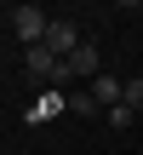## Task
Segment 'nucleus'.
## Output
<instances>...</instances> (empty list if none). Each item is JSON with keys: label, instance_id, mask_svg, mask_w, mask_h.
Returning a JSON list of instances; mask_svg holds the SVG:
<instances>
[{"label": "nucleus", "instance_id": "6", "mask_svg": "<svg viewBox=\"0 0 143 155\" xmlns=\"http://www.w3.org/2000/svg\"><path fill=\"white\" fill-rule=\"evenodd\" d=\"M63 109H69V104L57 98V86H46V92L34 98V109H29V121H52V115H63Z\"/></svg>", "mask_w": 143, "mask_h": 155}, {"label": "nucleus", "instance_id": "2", "mask_svg": "<svg viewBox=\"0 0 143 155\" xmlns=\"http://www.w3.org/2000/svg\"><path fill=\"white\" fill-rule=\"evenodd\" d=\"M11 29L23 35V46H46V29H52V17H46L40 6H17V12H11Z\"/></svg>", "mask_w": 143, "mask_h": 155}, {"label": "nucleus", "instance_id": "5", "mask_svg": "<svg viewBox=\"0 0 143 155\" xmlns=\"http://www.w3.org/2000/svg\"><path fill=\"white\" fill-rule=\"evenodd\" d=\"M120 98H126V81H120V75H109V69H103V75H97V81H92V104H97V109H115V104H120Z\"/></svg>", "mask_w": 143, "mask_h": 155}, {"label": "nucleus", "instance_id": "1", "mask_svg": "<svg viewBox=\"0 0 143 155\" xmlns=\"http://www.w3.org/2000/svg\"><path fill=\"white\" fill-rule=\"evenodd\" d=\"M29 75H34V86L46 92V86L69 81V63H63L57 52H46V46H29Z\"/></svg>", "mask_w": 143, "mask_h": 155}, {"label": "nucleus", "instance_id": "3", "mask_svg": "<svg viewBox=\"0 0 143 155\" xmlns=\"http://www.w3.org/2000/svg\"><path fill=\"white\" fill-rule=\"evenodd\" d=\"M80 46V29L69 23V17H52V29H46V52H57V58H69Z\"/></svg>", "mask_w": 143, "mask_h": 155}, {"label": "nucleus", "instance_id": "7", "mask_svg": "<svg viewBox=\"0 0 143 155\" xmlns=\"http://www.w3.org/2000/svg\"><path fill=\"white\" fill-rule=\"evenodd\" d=\"M120 104H126V109H143V75L126 81V98H120Z\"/></svg>", "mask_w": 143, "mask_h": 155}, {"label": "nucleus", "instance_id": "4", "mask_svg": "<svg viewBox=\"0 0 143 155\" xmlns=\"http://www.w3.org/2000/svg\"><path fill=\"white\" fill-rule=\"evenodd\" d=\"M63 63H69V75H86V81H97V75H103V63H97V46H92V40H80Z\"/></svg>", "mask_w": 143, "mask_h": 155}]
</instances>
